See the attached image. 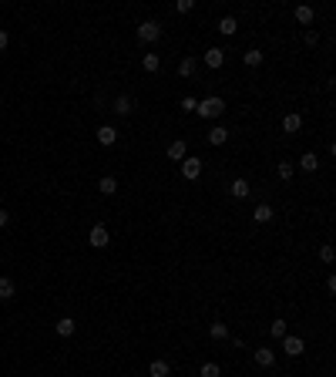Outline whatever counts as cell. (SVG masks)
I'll list each match as a JSON object with an SVG mask.
<instances>
[{
    "instance_id": "83f0119b",
    "label": "cell",
    "mask_w": 336,
    "mask_h": 377,
    "mask_svg": "<svg viewBox=\"0 0 336 377\" xmlns=\"http://www.w3.org/2000/svg\"><path fill=\"white\" fill-rule=\"evenodd\" d=\"M293 172H296V169H293V162H279V165H276V175L286 179V182L293 179Z\"/></svg>"
},
{
    "instance_id": "9a60e30c",
    "label": "cell",
    "mask_w": 336,
    "mask_h": 377,
    "mask_svg": "<svg viewBox=\"0 0 336 377\" xmlns=\"http://www.w3.org/2000/svg\"><path fill=\"white\" fill-rule=\"evenodd\" d=\"M229 192H232L235 199H246V195L252 192V185H249L246 179H235V182H232V189H229Z\"/></svg>"
},
{
    "instance_id": "30bf717a",
    "label": "cell",
    "mask_w": 336,
    "mask_h": 377,
    "mask_svg": "<svg viewBox=\"0 0 336 377\" xmlns=\"http://www.w3.org/2000/svg\"><path fill=\"white\" fill-rule=\"evenodd\" d=\"M135 112V101H131V98H114V115H121V118H128V115Z\"/></svg>"
},
{
    "instance_id": "6da1fadb",
    "label": "cell",
    "mask_w": 336,
    "mask_h": 377,
    "mask_svg": "<svg viewBox=\"0 0 336 377\" xmlns=\"http://www.w3.org/2000/svg\"><path fill=\"white\" fill-rule=\"evenodd\" d=\"M225 112V101L222 98H205V101H199V108H195V115H202V118H219V115Z\"/></svg>"
},
{
    "instance_id": "4316f807",
    "label": "cell",
    "mask_w": 336,
    "mask_h": 377,
    "mask_svg": "<svg viewBox=\"0 0 336 377\" xmlns=\"http://www.w3.org/2000/svg\"><path fill=\"white\" fill-rule=\"evenodd\" d=\"M269 334H272L276 340H282V337H286V320H272V323H269Z\"/></svg>"
},
{
    "instance_id": "4fadbf2b",
    "label": "cell",
    "mask_w": 336,
    "mask_h": 377,
    "mask_svg": "<svg viewBox=\"0 0 336 377\" xmlns=\"http://www.w3.org/2000/svg\"><path fill=\"white\" fill-rule=\"evenodd\" d=\"M98 189H101V195H114V192H118V179H114V175H101Z\"/></svg>"
},
{
    "instance_id": "f546056e",
    "label": "cell",
    "mask_w": 336,
    "mask_h": 377,
    "mask_svg": "<svg viewBox=\"0 0 336 377\" xmlns=\"http://www.w3.org/2000/svg\"><path fill=\"white\" fill-rule=\"evenodd\" d=\"M192 7H195L192 0H178V4H175V10H178V14H192Z\"/></svg>"
},
{
    "instance_id": "d6a6232c",
    "label": "cell",
    "mask_w": 336,
    "mask_h": 377,
    "mask_svg": "<svg viewBox=\"0 0 336 377\" xmlns=\"http://www.w3.org/2000/svg\"><path fill=\"white\" fill-rule=\"evenodd\" d=\"M7 223H10V212H7V209H0V229H4Z\"/></svg>"
},
{
    "instance_id": "44dd1931",
    "label": "cell",
    "mask_w": 336,
    "mask_h": 377,
    "mask_svg": "<svg viewBox=\"0 0 336 377\" xmlns=\"http://www.w3.org/2000/svg\"><path fill=\"white\" fill-rule=\"evenodd\" d=\"M208 142H212V145H225V142H229V131H225L222 125H215V128L208 131Z\"/></svg>"
},
{
    "instance_id": "52a82bcc",
    "label": "cell",
    "mask_w": 336,
    "mask_h": 377,
    "mask_svg": "<svg viewBox=\"0 0 336 377\" xmlns=\"http://www.w3.org/2000/svg\"><path fill=\"white\" fill-rule=\"evenodd\" d=\"M185 155H188V145H185V138H178V142L168 145V159H172V162H182Z\"/></svg>"
},
{
    "instance_id": "ffe728a7",
    "label": "cell",
    "mask_w": 336,
    "mask_h": 377,
    "mask_svg": "<svg viewBox=\"0 0 336 377\" xmlns=\"http://www.w3.org/2000/svg\"><path fill=\"white\" fill-rule=\"evenodd\" d=\"M148 374L152 377H168L172 374V370H168V361H152L148 364Z\"/></svg>"
},
{
    "instance_id": "5b68a950",
    "label": "cell",
    "mask_w": 336,
    "mask_h": 377,
    "mask_svg": "<svg viewBox=\"0 0 336 377\" xmlns=\"http://www.w3.org/2000/svg\"><path fill=\"white\" fill-rule=\"evenodd\" d=\"M282 350H286L289 357H299V353L306 350V344H303V337H289L286 334V337H282Z\"/></svg>"
},
{
    "instance_id": "484cf974",
    "label": "cell",
    "mask_w": 336,
    "mask_h": 377,
    "mask_svg": "<svg viewBox=\"0 0 336 377\" xmlns=\"http://www.w3.org/2000/svg\"><path fill=\"white\" fill-rule=\"evenodd\" d=\"M178 74H182V78H192V74H195V61H192V57H182V64H178Z\"/></svg>"
},
{
    "instance_id": "7402d4cb",
    "label": "cell",
    "mask_w": 336,
    "mask_h": 377,
    "mask_svg": "<svg viewBox=\"0 0 336 377\" xmlns=\"http://www.w3.org/2000/svg\"><path fill=\"white\" fill-rule=\"evenodd\" d=\"M313 17H316V10H313L309 4H303V7H296V20H299V24H313Z\"/></svg>"
},
{
    "instance_id": "5bb4252c",
    "label": "cell",
    "mask_w": 336,
    "mask_h": 377,
    "mask_svg": "<svg viewBox=\"0 0 336 377\" xmlns=\"http://www.w3.org/2000/svg\"><path fill=\"white\" fill-rule=\"evenodd\" d=\"M252 219H256V223H269V219H272V206H269V202H259V206L252 209Z\"/></svg>"
},
{
    "instance_id": "7a4b0ae2",
    "label": "cell",
    "mask_w": 336,
    "mask_h": 377,
    "mask_svg": "<svg viewBox=\"0 0 336 377\" xmlns=\"http://www.w3.org/2000/svg\"><path fill=\"white\" fill-rule=\"evenodd\" d=\"M158 37H161L158 20H141V24H138V40H141V44H152V40H158Z\"/></svg>"
},
{
    "instance_id": "277c9868",
    "label": "cell",
    "mask_w": 336,
    "mask_h": 377,
    "mask_svg": "<svg viewBox=\"0 0 336 377\" xmlns=\"http://www.w3.org/2000/svg\"><path fill=\"white\" fill-rule=\"evenodd\" d=\"M88 242H91L94 249H104V246H108V229H104L101 223H98V226H91V236H88Z\"/></svg>"
},
{
    "instance_id": "cb8c5ba5",
    "label": "cell",
    "mask_w": 336,
    "mask_h": 377,
    "mask_svg": "<svg viewBox=\"0 0 336 377\" xmlns=\"http://www.w3.org/2000/svg\"><path fill=\"white\" fill-rule=\"evenodd\" d=\"M242 61H246L249 68H259V64H262V51H256V48L246 51V54H242Z\"/></svg>"
},
{
    "instance_id": "e0dca14e",
    "label": "cell",
    "mask_w": 336,
    "mask_h": 377,
    "mask_svg": "<svg viewBox=\"0 0 336 377\" xmlns=\"http://www.w3.org/2000/svg\"><path fill=\"white\" fill-rule=\"evenodd\" d=\"M235 31H239V24H235V17H222V20H219V34H225V37H232Z\"/></svg>"
},
{
    "instance_id": "7c38bea8",
    "label": "cell",
    "mask_w": 336,
    "mask_h": 377,
    "mask_svg": "<svg viewBox=\"0 0 336 377\" xmlns=\"http://www.w3.org/2000/svg\"><path fill=\"white\" fill-rule=\"evenodd\" d=\"M14 293H17V283L10 276H0V300H14Z\"/></svg>"
},
{
    "instance_id": "d4e9b609",
    "label": "cell",
    "mask_w": 336,
    "mask_h": 377,
    "mask_svg": "<svg viewBox=\"0 0 336 377\" xmlns=\"http://www.w3.org/2000/svg\"><path fill=\"white\" fill-rule=\"evenodd\" d=\"M141 68H145V71H158V68H161L158 54H145V57H141Z\"/></svg>"
},
{
    "instance_id": "ac0fdd59",
    "label": "cell",
    "mask_w": 336,
    "mask_h": 377,
    "mask_svg": "<svg viewBox=\"0 0 336 377\" xmlns=\"http://www.w3.org/2000/svg\"><path fill=\"white\" fill-rule=\"evenodd\" d=\"M54 330L61 334V337H71V334H74V320H71V317H61V320L54 323Z\"/></svg>"
},
{
    "instance_id": "603a6c76",
    "label": "cell",
    "mask_w": 336,
    "mask_h": 377,
    "mask_svg": "<svg viewBox=\"0 0 336 377\" xmlns=\"http://www.w3.org/2000/svg\"><path fill=\"white\" fill-rule=\"evenodd\" d=\"M219 374H222V367H219L215 361H208V364H202V367H199V377H219Z\"/></svg>"
},
{
    "instance_id": "3957f363",
    "label": "cell",
    "mask_w": 336,
    "mask_h": 377,
    "mask_svg": "<svg viewBox=\"0 0 336 377\" xmlns=\"http://www.w3.org/2000/svg\"><path fill=\"white\" fill-rule=\"evenodd\" d=\"M182 175L188 179V182H195V179L202 175V159H182Z\"/></svg>"
},
{
    "instance_id": "9c48e42d",
    "label": "cell",
    "mask_w": 336,
    "mask_h": 377,
    "mask_svg": "<svg viewBox=\"0 0 336 377\" xmlns=\"http://www.w3.org/2000/svg\"><path fill=\"white\" fill-rule=\"evenodd\" d=\"M98 142H101V145H114V142H118V128H114V125H101V128H98Z\"/></svg>"
},
{
    "instance_id": "2e32d148",
    "label": "cell",
    "mask_w": 336,
    "mask_h": 377,
    "mask_svg": "<svg viewBox=\"0 0 336 377\" xmlns=\"http://www.w3.org/2000/svg\"><path fill=\"white\" fill-rule=\"evenodd\" d=\"M299 169H303V172H316V169H320V159H316V152H306L303 159H299Z\"/></svg>"
},
{
    "instance_id": "1f68e13d",
    "label": "cell",
    "mask_w": 336,
    "mask_h": 377,
    "mask_svg": "<svg viewBox=\"0 0 336 377\" xmlns=\"http://www.w3.org/2000/svg\"><path fill=\"white\" fill-rule=\"evenodd\" d=\"M7 44H10V34L0 27V51H7Z\"/></svg>"
},
{
    "instance_id": "d6986e66",
    "label": "cell",
    "mask_w": 336,
    "mask_h": 377,
    "mask_svg": "<svg viewBox=\"0 0 336 377\" xmlns=\"http://www.w3.org/2000/svg\"><path fill=\"white\" fill-rule=\"evenodd\" d=\"M208 337H212V340H225V337H229V327H225L222 320H215L212 327H208Z\"/></svg>"
},
{
    "instance_id": "f1b7e54d",
    "label": "cell",
    "mask_w": 336,
    "mask_h": 377,
    "mask_svg": "<svg viewBox=\"0 0 336 377\" xmlns=\"http://www.w3.org/2000/svg\"><path fill=\"white\" fill-rule=\"evenodd\" d=\"M333 256H336L333 246H323V249H320V259H323V263H333Z\"/></svg>"
},
{
    "instance_id": "836d02e7",
    "label": "cell",
    "mask_w": 336,
    "mask_h": 377,
    "mask_svg": "<svg viewBox=\"0 0 336 377\" xmlns=\"http://www.w3.org/2000/svg\"><path fill=\"white\" fill-rule=\"evenodd\" d=\"M168 377H172V374H168Z\"/></svg>"
},
{
    "instance_id": "ba28073f",
    "label": "cell",
    "mask_w": 336,
    "mask_h": 377,
    "mask_svg": "<svg viewBox=\"0 0 336 377\" xmlns=\"http://www.w3.org/2000/svg\"><path fill=\"white\" fill-rule=\"evenodd\" d=\"M252 361H256L259 367H272V364H276V353H272L269 347H259V350L252 353Z\"/></svg>"
},
{
    "instance_id": "4dcf8cb0",
    "label": "cell",
    "mask_w": 336,
    "mask_h": 377,
    "mask_svg": "<svg viewBox=\"0 0 336 377\" xmlns=\"http://www.w3.org/2000/svg\"><path fill=\"white\" fill-rule=\"evenodd\" d=\"M195 108H199V101H195L192 95H188V98H182V112H195Z\"/></svg>"
},
{
    "instance_id": "8992f818",
    "label": "cell",
    "mask_w": 336,
    "mask_h": 377,
    "mask_svg": "<svg viewBox=\"0 0 336 377\" xmlns=\"http://www.w3.org/2000/svg\"><path fill=\"white\" fill-rule=\"evenodd\" d=\"M205 64L212 68V71H215V68H222V64H225V51H222V48H208V51H205Z\"/></svg>"
},
{
    "instance_id": "8fae6325",
    "label": "cell",
    "mask_w": 336,
    "mask_h": 377,
    "mask_svg": "<svg viewBox=\"0 0 336 377\" xmlns=\"http://www.w3.org/2000/svg\"><path fill=\"white\" fill-rule=\"evenodd\" d=\"M299 128H303V118H299L296 112H289L286 118H282V131H289V135H296Z\"/></svg>"
}]
</instances>
